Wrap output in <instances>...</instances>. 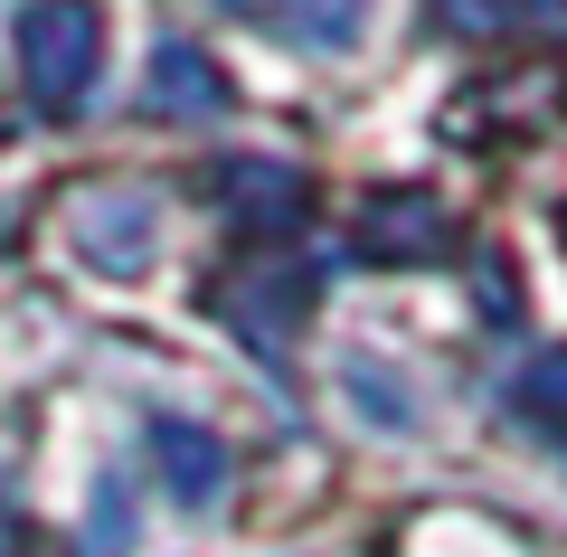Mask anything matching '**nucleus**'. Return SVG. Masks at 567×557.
I'll return each mask as SVG.
<instances>
[{"mask_svg": "<svg viewBox=\"0 0 567 557\" xmlns=\"http://www.w3.org/2000/svg\"><path fill=\"white\" fill-rule=\"evenodd\" d=\"M511 406H520V416H548V425L567 435V359H539V369L511 388Z\"/></svg>", "mask_w": 567, "mask_h": 557, "instance_id": "8", "label": "nucleus"}, {"mask_svg": "<svg viewBox=\"0 0 567 557\" xmlns=\"http://www.w3.org/2000/svg\"><path fill=\"white\" fill-rule=\"evenodd\" d=\"M208 189H218L227 218H246V227H293V218H303V199H312V179L284 171V161H218Z\"/></svg>", "mask_w": 567, "mask_h": 557, "instance_id": "3", "label": "nucleus"}, {"mask_svg": "<svg viewBox=\"0 0 567 557\" xmlns=\"http://www.w3.org/2000/svg\"><path fill=\"white\" fill-rule=\"evenodd\" d=\"M142 104H152V114H199V123H208V114H227V76L199 58V48H181V39H171V48H152Z\"/></svg>", "mask_w": 567, "mask_h": 557, "instance_id": "5", "label": "nucleus"}, {"mask_svg": "<svg viewBox=\"0 0 567 557\" xmlns=\"http://www.w3.org/2000/svg\"><path fill=\"white\" fill-rule=\"evenodd\" d=\"M152 463H162V482H171V501H181V510H208V501L227 492V454H218V435H208V425L162 416V425H152Z\"/></svg>", "mask_w": 567, "mask_h": 557, "instance_id": "4", "label": "nucleus"}, {"mask_svg": "<svg viewBox=\"0 0 567 557\" xmlns=\"http://www.w3.org/2000/svg\"><path fill=\"white\" fill-rule=\"evenodd\" d=\"M76 246L104 275H133V265H152V246H162V208L142 199V189H104V199L76 208Z\"/></svg>", "mask_w": 567, "mask_h": 557, "instance_id": "2", "label": "nucleus"}, {"mask_svg": "<svg viewBox=\"0 0 567 557\" xmlns=\"http://www.w3.org/2000/svg\"><path fill=\"white\" fill-rule=\"evenodd\" d=\"M85 557H123V473L95 482V519H85Z\"/></svg>", "mask_w": 567, "mask_h": 557, "instance_id": "10", "label": "nucleus"}, {"mask_svg": "<svg viewBox=\"0 0 567 557\" xmlns=\"http://www.w3.org/2000/svg\"><path fill=\"white\" fill-rule=\"evenodd\" d=\"M227 10H246L256 29H275L293 48H350L369 20V0H227Z\"/></svg>", "mask_w": 567, "mask_h": 557, "instance_id": "6", "label": "nucleus"}, {"mask_svg": "<svg viewBox=\"0 0 567 557\" xmlns=\"http://www.w3.org/2000/svg\"><path fill=\"white\" fill-rule=\"evenodd\" d=\"M350 406H369L379 425H406V388L388 379L379 359H350Z\"/></svg>", "mask_w": 567, "mask_h": 557, "instance_id": "9", "label": "nucleus"}, {"mask_svg": "<svg viewBox=\"0 0 567 557\" xmlns=\"http://www.w3.org/2000/svg\"><path fill=\"white\" fill-rule=\"evenodd\" d=\"M95 58H104L95 0H29L20 10V66H29L39 114H76L85 85H95Z\"/></svg>", "mask_w": 567, "mask_h": 557, "instance_id": "1", "label": "nucleus"}, {"mask_svg": "<svg viewBox=\"0 0 567 557\" xmlns=\"http://www.w3.org/2000/svg\"><path fill=\"white\" fill-rule=\"evenodd\" d=\"M435 246H445V208L435 199H379L360 218V256H435Z\"/></svg>", "mask_w": 567, "mask_h": 557, "instance_id": "7", "label": "nucleus"}]
</instances>
